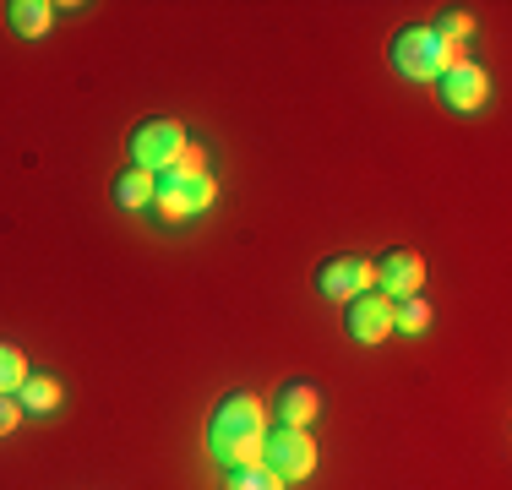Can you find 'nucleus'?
<instances>
[{
  "mask_svg": "<svg viewBox=\"0 0 512 490\" xmlns=\"http://www.w3.org/2000/svg\"><path fill=\"white\" fill-rule=\"evenodd\" d=\"M262 441H267V403L251 392H229L207 420V452L229 469L262 463Z\"/></svg>",
  "mask_w": 512,
  "mask_h": 490,
  "instance_id": "1",
  "label": "nucleus"
},
{
  "mask_svg": "<svg viewBox=\"0 0 512 490\" xmlns=\"http://www.w3.org/2000/svg\"><path fill=\"white\" fill-rule=\"evenodd\" d=\"M458 60H469L458 44H442L431 28H404L393 39V66H398V77H409V82H436L442 71H453Z\"/></svg>",
  "mask_w": 512,
  "mask_h": 490,
  "instance_id": "2",
  "label": "nucleus"
},
{
  "mask_svg": "<svg viewBox=\"0 0 512 490\" xmlns=\"http://www.w3.org/2000/svg\"><path fill=\"white\" fill-rule=\"evenodd\" d=\"M186 126L180 120H142L137 131L126 137V153H131V164L137 169H148V175H164L169 164L180 158V147H186Z\"/></svg>",
  "mask_w": 512,
  "mask_h": 490,
  "instance_id": "3",
  "label": "nucleus"
},
{
  "mask_svg": "<svg viewBox=\"0 0 512 490\" xmlns=\"http://www.w3.org/2000/svg\"><path fill=\"white\" fill-rule=\"evenodd\" d=\"M262 463L278 474V480H306V474L316 469V441L306 425H278V431H267L262 441Z\"/></svg>",
  "mask_w": 512,
  "mask_h": 490,
  "instance_id": "4",
  "label": "nucleus"
},
{
  "mask_svg": "<svg viewBox=\"0 0 512 490\" xmlns=\"http://www.w3.org/2000/svg\"><path fill=\"white\" fill-rule=\"evenodd\" d=\"M218 196V180L213 175H197V180H175V175H158V191H153V207L169 218V224H180V218H197L213 207Z\"/></svg>",
  "mask_w": 512,
  "mask_h": 490,
  "instance_id": "5",
  "label": "nucleus"
},
{
  "mask_svg": "<svg viewBox=\"0 0 512 490\" xmlns=\"http://www.w3.org/2000/svg\"><path fill=\"white\" fill-rule=\"evenodd\" d=\"M376 284V262H365V256L344 251V256H327L322 267H316V289L333 294V300H355Z\"/></svg>",
  "mask_w": 512,
  "mask_h": 490,
  "instance_id": "6",
  "label": "nucleus"
},
{
  "mask_svg": "<svg viewBox=\"0 0 512 490\" xmlns=\"http://www.w3.org/2000/svg\"><path fill=\"white\" fill-rule=\"evenodd\" d=\"M349 305V316H344V327H349V338L355 343H382L387 333H393V300L387 294H355V300H344Z\"/></svg>",
  "mask_w": 512,
  "mask_h": 490,
  "instance_id": "7",
  "label": "nucleus"
},
{
  "mask_svg": "<svg viewBox=\"0 0 512 490\" xmlns=\"http://www.w3.org/2000/svg\"><path fill=\"white\" fill-rule=\"evenodd\" d=\"M442 98L453 109H463V115H474V109H485V98H491V77H485L480 60H458L453 71H442Z\"/></svg>",
  "mask_w": 512,
  "mask_h": 490,
  "instance_id": "8",
  "label": "nucleus"
},
{
  "mask_svg": "<svg viewBox=\"0 0 512 490\" xmlns=\"http://www.w3.org/2000/svg\"><path fill=\"white\" fill-rule=\"evenodd\" d=\"M376 284H382L387 300H409V294H420V284H425L420 251H387L382 262H376Z\"/></svg>",
  "mask_w": 512,
  "mask_h": 490,
  "instance_id": "9",
  "label": "nucleus"
},
{
  "mask_svg": "<svg viewBox=\"0 0 512 490\" xmlns=\"http://www.w3.org/2000/svg\"><path fill=\"white\" fill-rule=\"evenodd\" d=\"M273 409H278V420H284V425H311L316 409H322V392H316L311 382H284V387H278V398H273Z\"/></svg>",
  "mask_w": 512,
  "mask_h": 490,
  "instance_id": "10",
  "label": "nucleus"
},
{
  "mask_svg": "<svg viewBox=\"0 0 512 490\" xmlns=\"http://www.w3.org/2000/svg\"><path fill=\"white\" fill-rule=\"evenodd\" d=\"M153 191H158V175H148V169H137V164H131L126 175L115 180V202L126 207V213H137V207H148V202H153Z\"/></svg>",
  "mask_w": 512,
  "mask_h": 490,
  "instance_id": "11",
  "label": "nucleus"
},
{
  "mask_svg": "<svg viewBox=\"0 0 512 490\" xmlns=\"http://www.w3.org/2000/svg\"><path fill=\"white\" fill-rule=\"evenodd\" d=\"M11 28L22 33V39H39V33H50L55 22V6H44V0H11Z\"/></svg>",
  "mask_w": 512,
  "mask_h": 490,
  "instance_id": "12",
  "label": "nucleus"
},
{
  "mask_svg": "<svg viewBox=\"0 0 512 490\" xmlns=\"http://www.w3.org/2000/svg\"><path fill=\"white\" fill-rule=\"evenodd\" d=\"M17 403L33 414H55L60 409V382L55 376H28V382L17 387Z\"/></svg>",
  "mask_w": 512,
  "mask_h": 490,
  "instance_id": "13",
  "label": "nucleus"
},
{
  "mask_svg": "<svg viewBox=\"0 0 512 490\" xmlns=\"http://www.w3.org/2000/svg\"><path fill=\"white\" fill-rule=\"evenodd\" d=\"M22 382H28V354L0 338V392H17Z\"/></svg>",
  "mask_w": 512,
  "mask_h": 490,
  "instance_id": "14",
  "label": "nucleus"
},
{
  "mask_svg": "<svg viewBox=\"0 0 512 490\" xmlns=\"http://www.w3.org/2000/svg\"><path fill=\"white\" fill-rule=\"evenodd\" d=\"M229 490H284V480L267 463H246V469H229Z\"/></svg>",
  "mask_w": 512,
  "mask_h": 490,
  "instance_id": "15",
  "label": "nucleus"
},
{
  "mask_svg": "<svg viewBox=\"0 0 512 490\" xmlns=\"http://www.w3.org/2000/svg\"><path fill=\"white\" fill-rule=\"evenodd\" d=\"M431 33H436L442 44H458V49H463V39L474 33V17H469V11H436Z\"/></svg>",
  "mask_w": 512,
  "mask_h": 490,
  "instance_id": "16",
  "label": "nucleus"
},
{
  "mask_svg": "<svg viewBox=\"0 0 512 490\" xmlns=\"http://www.w3.org/2000/svg\"><path fill=\"white\" fill-rule=\"evenodd\" d=\"M393 327L398 333H425V327H431V305L425 300H393Z\"/></svg>",
  "mask_w": 512,
  "mask_h": 490,
  "instance_id": "17",
  "label": "nucleus"
},
{
  "mask_svg": "<svg viewBox=\"0 0 512 490\" xmlns=\"http://www.w3.org/2000/svg\"><path fill=\"white\" fill-rule=\"evenodd\" d=\"M164 175H175V180H197V175H207V147H202V142H186V147H180V158L164 169Z\"/></svg>",
  "mask_w": 512,
  "mask_h": 490,
  "instance_id": "18",
  "label": "nucleus"
},
{
  "mask_svg": "<svg viewBox=\"0 0 512 490\" xmlns=\"http://www.w3.org/2000/svg\"><path fill=\"white\" fill-rule=\"evenodd\" d=\"M17 420H22L17 392H0V436H11V431H17Z\"/></svg>",
  "mask_w": 512,
  "mask_h": 490,
  "instance_id": "19",
  "label": "nucleus"
}]
</instances>
